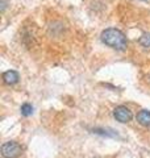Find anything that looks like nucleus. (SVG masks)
I'll return each mask as SVG.
<instances>
[{
    "mask_svg": "<svg viewBox=\"0 0 150 158\" xmlns=\"http://www.w3.org/2000/svg\"><path fill=\"white\" fill-rule=\"evenodd\" d=\"M100 38H102L103 44L119 52L125 50L128 46V40L125 37V34L116 28H108L106 31H103L100 34Z\"/></svg>",
    "mask_w": 150,
    "mask_h": 158,
    "instance_id": "f257e3e1",
    "label": "nucleus"
},
{
    "mask_svg": "<svg viewBox=\"0 0 150 158\" xmlns=\"http://www.w3.org/2000/svg\"><path fill=\"white\" fill-rule=\"evenodd\" d=\"M0 6H2V12H4L7 8V0H2V2H0Z\"/></svg>",
    "mask_w": 150,
    "mask_h": 158,
    "instance_id": "6e6552de",
    "label": "nucleus"
},
{
    "mask_svg": "<svg viewBox=\"0 0 150 158\" xmlns=\"http://www.w3.org/2000/svg\"><path fill=\"white\" fill-rule=\"evenodd\" d=\"M113 116L119 123H129L133 118V113L125 106H119L113 110Z\"/></svg>",
    "mask_w": 150,
    "mask_h": 158,
    "instance_id": "7ed1b4c3",
    "label": "nucleus"
},
{
    "mask_svg": "<svg viewBox=\"0 0 150 158\" xmlns=\"http://www.w3.org/2000/svg\"><path fill=\"white\" fill-rule=\"evenodd\" d=\"M137 121L142 127H150V111L142 110L137 113Z\"/></svg>",
    "mask_w": 150,
    "mask_h": 158,
    "instance_id": "39448f33",
    "label": "nucleus"
},
{
    "mask_svg": "<svg viewBox=\"0 0 150 158\" xmlns=\"http://www.w3.org/2000/svg\"><path fill=\"white\" fill-rule=\"evenodd\" d=\"M23 154V148L16 141H8L2 145V156L4 158H17Z\"/></svg>",
    "mask_w": 150,
    "mask_h": 158,
    "instance_id": "f03ea898",
    "label": "nucleus"
},
{
    "mask_svg": "<svg viewBox=\"0 0 150 158\" xmlns=\"http://www.w3.org/2000/svg\"><path fill=\"white\" fill-rule=\"evenodd\" d=\"M140 46H142L144 49H150V33H144L141 37L138 38Z\"/></svg>",
    "mask_w": 150,
    "mask_h": 158,
    "instance_id": "423d86ee",
    "label": "nucleus"
},
{
    "mask_svg": "<svg viewBox=\"0 0 150 158\" xmlns=\"http://www.w3.org/2000/svg\"><path fill=\"white\" fill-rule=\"evenodd\" d=\"M19 74L15 71V70H8L3 74V81L4 83H7V85H15V83L19 82Z\"/></svg>",
    "mask_w": 150,
    "mask_h": 158,
    "instance_id": "20e7f679",
    "label": "nucleus"
},
{
    "mask_svg": "<svg viewBox=\"0 0 150 158\" xmlns=\"http://www.w3.org/2000/svg\"><path fill=\"white\" fill-rule=\"evenodd\" d=\"M20 112H21V115L25 116V117L31 116L32 113H33V107H32V104H29V103H24V104L21 106V108H20Z\"/></svg>",
    "mask_w": 150,
    "mask_h": 158,
    "instance_id": "0eeeda50",
    "label": "nucleus"
}]
</instances>
